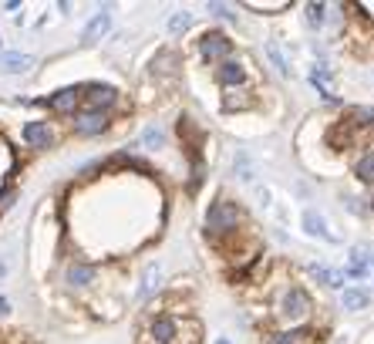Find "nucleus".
I'll list each match as a JSON object with an SVG mask.
<instances>
[{"mask_svg": "<svg viewBox=\"0 0 374 344\" xmlns=\"http://www.w3.org/2000/svg\"><path fill=\"white\" fill-rule=\"evenodd\" d=\"M192 324H186L182 317H175V314H158L149 321V328H145V341L149 344H196V338H189L192 334Z\"/></svg>", "mask_w": 374, "mask_h": 344, "instance_id": "f257e3e1", "label": "nucleus"}, {"mask_svg": "<svg viewBox=\"0 0 374 344\" xmlns=\"http://www.w3.org/2000/svg\"><path fill=\"white\" fill-rule=\"evenodd\" d=\"M239 226V206L230 203V199H216L206 213V233L219 236V233H233Z\"/></svg>", "mask_w": 374, "mask_h": 344, "instance_id": "f03ea898", "label": "nucleus"}, {"mask_svg": "<svg viewBox=\"0 0 374 344\" xmlns=\"http://www.w3.org/2000/svg\"><path fill=\"white\" fill-rule=\"evenodd\" d=\"M311 314V297L300 290V287H290L283 294V304H280V317L283 321H304Z\"/></svg>", "mask_w": 374, "mask_h": 344, "instance_id": "7ed1b4c3", "label": "nucleus"}, {"mask_svg": "<svg viewBox=\"0 0 374 344\" xmlns=\"http://www.w3.org/2000/svg\"><path fill=\"white\" fill-rule=\"evenodd\" d=\"M230 51H233L230 37H226V34H219V31L203 34V41H199V54H203L206 61H223Z\"/></svg>", "mask_w": 374, "mask_h": 344, "instance_id": "20e7f679", "label": "nucleus"}, {"mask_svg": "<svg viewBox=\"0 0 374 344\" xmlns=\"http://www.w3.org/2000/svg\"><path fill=\"white\" fill-rule=\"evenodd\" d=\"M108 128V115L105 111H81L78 118H75V132L78 135H101Z\"/></svg>", "mask_w": 374, "mask_h": 344, "instance_id": "39448f33", "label": "nucleus"}, {"mask_svg": "<svg viewBox=\"0 0 374 344\" xmlns=\"http://www.w3.org/2000/svg\"><path fill=\"white\" fill-rule=\"evenodd\" d=\"M51 139H54V135H51V128H47L44 122H27V125H24V142H27L31 149H47Z\"/></svg>", "mask_w": 374, "mask_h": 344, "instance_id": "423d86ee", "label": "nucleus"}, {"mask_svg": "<svg viewBox=\"0 0 374 344\" xmlns=\"http://www.w3.org/2000/svg\"><path fill=\"white\" fill-rule=\"evenodd\" d=\"M81 102V88H61L47 98V109L54 111H75V105Z\"/></svg>", "mask_w": 374, "mask_h": 344, "instance_id": "0eeeda50", "label": "nucleus"}, {"mask_svg": "<svg viewBox=\"0 0 374 344\" xmlns=\"http://www.w3.org/2000/svg\"><path fill=\"white\" fill-rule=\"evenodd\" d=\"M216 78H219V85L236 88V85H243V81H247V68H243L239 61H223V64H219V71H216Z\"/></svg>", "mask_w": 374, "mask_h": 344, "instance_id": "6e6552de", "label": "nucleus"}, {"mask_svg": "<svg viewBox=\"0 0 374 344\" xmlns=\"http://www.w3.org/2000/svg\"><path fill=\"white\" fill-rule=\"evenodd\" d=\"M304 230L311 236H317V240H334L328 230V223H324V216H320L317 209H304Z\"/></svg>", "mask_w": 374, "mask_h": 344, "instance_id": "1a4fd4ad", "label": "nucleus"}, {"mask_svg": "<svg viewBox=\"0 0 374 344\" xmlns=\"http://www.w3.org/2000/svg\"><path fill=\"white\" fill-rule=\"evenodd\" d=\"M111 102H115V88H108V85H92V88H88V105H92V111L108 109Z\"/></svg>", "mask_w": 374, "mask_h": 344, "instance_id": "9d476101", "label": "nucleus"}, {"mask_svg": "<svg viewBox=\"0 0 374 344\" xmlns=\"http://www.w3.org/2000/svg\"><path fill=\"white\" fill-rule=\"evenodd\" d=\"M307 274H311L313 281H320L324 287H344V274H341V270H328V266L311 264V266H307Z\"/></svg>", "mask_w": 374, "mask_h": 344, "instance_id": "9b49d317", "label": "nucleus"}, {"mask_svg": "<svg viewBox=\"0 0 374 344\" xmlns=\"http://www.w3.org/2000/svg\"><path fill=\"white\" fill-rule=\"evenodd\" d=\"M108 27H111V17L101 11V14H94L92 20H88V27H85V34H81V37H85V41H98V37L108 31Z\"/></svg>", "mask_w": 374, "mask_h": 344, "instance_id": "f8f14e48", "label": "nucleus"}, {"mask_svg": "<svg viewBox=\"0 0 374 344\" xmlns=\"http://www.w3.org/2000/svg\"><path fill=\"white\" fill-rule=\"evenodd\" d=\"M31 64H34L31 54H17V51L4 54V71H11V75H24V71H27Z\"/></svg>", "mask_w": 374, "mask_h": 344, "instance_id": "ddd939ff", "label": "nucleus"}, {"mask_svg": "<svg viewBox=\"0 0 374 344\" xmlns=\"http://www.w3.org/2000/svg\"><path fill=\"white\" fill-rule=\"evenodd\" d=\"M266 58H270V64L280 71L283 78H290L294 71H290V64H287V58H283V51H280V44L277 41H266Z\"/></svg>", "mask_w": 374, "mask_h": 344, "instance_id": "4468645a", "label": "nucleus"}, {"mask_svg": "<svg viewBox=\"0 0 374 344\" xmlns=\"http://www.w3.org/2000/svg\"><path fill=\"white\" fill-rule=\"evenodd\" d=\"M94 281V266L88 264H71L68 266V283H75V287H85V283Z\"/></svg>", "mask_w": 374, "mask_h": 344, "instance_id": "2eb2a0df", "label": "nucleus"}, {"mask_svg": "<svg viewBox=\"0 0 374 344\" xmlns=\"http://www.w3.org/2000/svg\"><path fill=\"white\" fill-rule=\"evenodd\" d=\"M368 300H371V294H368L364 287H351V290H344V307H347V311H361V307H368Z\"/></svg>", "mask_w": 374, "mask_h": 344, "instance_id": "dca6fc26", "label": "nucleus"}, {"mask_svg": "<svg viewBox=\"0 0 374 344\" xmlns=\"http://www.w3.org/2000/svg\"><path fill=\"white\" fill-rule=\"evenodd\" d=\"M253 98L247 92H233L230 98H223V111H239V109H249Z\"/></svg>", "mask_w": 374, "mask_h": 344, "instance_id": "f3484780", "label": "nucleus"}, {"mask_svg": "<svg viewBox=\"0 0 374 344\" xmlns=\"http://www.w3.org/2000/svg\"><path fill=\"white\" fill-rule=\"evenodd\" d=\"M158 274H162V270H158V264H152L149 270H145V277H142V287H139L142 297H149V294H152V290L158 287Z\"/></svg>", "mask_w": 374, "mask_h": 344, "instance_id": "a211bd4d", "label": "nucleus"}, {"mask_svg": "<svg viewBox=\"0 0 374 344\" xmlns=\"http://www.w3.org/2000/svg\"><path fill=\"white\" fill-rule=\"evenodd\" d=\"M354 172H358L364 183H374V152L361 156V159H358V166H354Z\"/></svg>", "mask_w": 374, "mask_h": 344, "instance_id": "6ab92c4d", "label": "nucleus"}, {"mask_svg": "<svg viewBox=\"0 0 374 344\" xmlns=\"http://www.w3.org/2000/svg\"><path fill=\"white\" fill-rule=\"evenodd\" d=\"M307 341H311L307 331H287V334H277L270 344H307Z\"/></svg>", "mask_w": 374, "mask_h": 344, "instance_id": "aec40b11", "label": "nucleus"}, {"mask_svg": "<svg viewBox=\"0 0 374 344\" xmlns=\"http://www.w3.org/2000/svg\"><path fill=\"white\" fill-rule=\"evenodd\" d=\"M189 24H192V14H175V17H169V34L189 31Z\"/></svg>", "mask_w": 374, "mask_h": 344, "instance_id": "412c9836", "label": "nucleus"}, {"mask_svg": "<svg viewBox=\"0 0 374 344\" xmlns=\"http://www.w3.org/2000/svg\"><path fill=\"white\" fill-rule=\"evenodd\" d=\"M162 142H166V135H162L158 128H145V135H142V145H145V149H158Z\"/></svg>", "mask_w": 374, "mask_h": 344, "instance_id": "4be33fe9", "label": "nucleus"}, {"mask_svg": "<svg viewBox=\"0 0 374 344\" xmlns=\"http://www.w3.org/2000/svg\"><path fill=\"white\" fill-rule=\"evenodd\" d=\"M351 122L354 125H374V109H358L351 115Z\"/></svg>", "mask_w": 374, "mask_h": 344, "instance_id": "5701e85b", "label": "nucleus"}, {"mask_svg": "<svg viewBox=\"0 0 374 344\" xmlns=\"http://www.w3.org/2000/svg\"><path fill=\"white\" fill-rule=\"evenodd\" d=\"M236 172L239 179H253V166H247V156H236Z\"/></svg>", "mask_w": 374, "mask_h": 344, "instance_id": "b1692460", "label": "nucleus"}, {"mask_svg": "<svg viewBox=\"0 0 374 344\" xmlns=\"http://www.w3.org/2000/svg\"><path fill=\"white\" fill-rule=\"evenodd\" d=\"M307 14H311V24L317 27V24L324 20V4H311V7H307Z\"/></svg>", "mask_w": 374, "mask_h": 344, "instance_id": "393cba45", "label": "nucleus"}, {"mask_svg": "<svg viewBox=\"0 0 374 344\" xmlns=\"http://www.w3.org/2000/svg\"><path fill=\"white\" fill-rule=\"evenodd\" d=\"M209 11L219 14V17H226V20H233V17H236V14H230V7H223V4H209Z\"/></svg>", "mask_w": 374, "mask_h": 344, "instance_id": "a878e982", "label": "nucleus"}, {"mask_svg": "<svg viewBox=\"0 0 374 344\" xmlns=\"http://www.w3.org/2000/svg\"><path fill=\"white\" fill-rule=\"evenodd\" d=\"M7 311H11V304H7V300L0 297V317H4V314H7Z\"/></svg>", "mask_w": 374, "mask_h": 344, "instance_id": "bb28decb", "label": "nucleus"}, {"mask_svg": "<svg viewBox=\"0 0 374 344\" xmlns=\"http://www.w3.org/2000/svg\"><path fill=\"white\" fill-rule=\"evenodd\" d=\"M216 344H230V341H216Z\"/></svg>", "mask_w": 374, "mask_h": 344, "instance_id": "cd10ccee", "label": "nucleus"}]
</instances>
